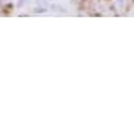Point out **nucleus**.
Wrapping results in <instances>:
<instances>
[{
  "label": "nucleus",
  "mask_w": 134,
  "mask_h": 134,
  "mask_svg": "<svg viewBox=\"0 0 134 134\" xmlns=\"http://www.w3.org/2000/svg\"><path fill=\"white\" fill-rule=\"evenodd\" d=\"M25 1H26V0H20V5H22L25 3Z\"/></svg>",
  "instance_id": "nucleus-2"
},
{
  "label": "nucleus",
  "mask_w": 134,
  "mask_h": 134,
  "mask_svg": "<svg viewBox=\"0 0 134 134\" xmlns=\"http://www.w3.org/2000/svg\"><path fill=\"white\" fill-rule=\"evenodd\" d=\"M117 1H118V5H121V6L123 5V0H117Z\"/></svg>",
  "instance_id": "nucleus-1"
}]
</instances>
